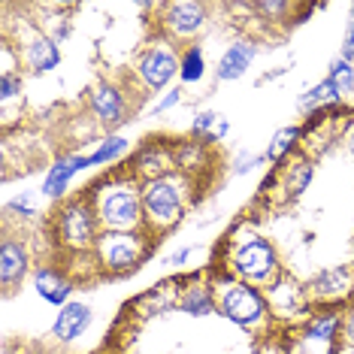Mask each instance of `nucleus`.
<instances>
[{
  "label": "nucleus",
  "instance_id": "1",
  "mask_svg": "<svg viewBox=\"0 0 354 354\" xmlns=\"http://www.w3.org/2000/svg\"><path fill=\"white\" fill-rule=\"evenodd\" d=\"M100 233H103L100 215H97V206H94L91 194H82V197L61 203L58 215H55V236H58L61 248H67L70 254H88V252H94Z\"/></svg>",
  "mask_w": 354,
  "mask_h": 354
},
{
  "label": "nucleus",
  "instance_id": "2",
  "mask_svg": "<svg viewBox=\"0 0 354 354\" xmlns=\"http://www.w3.org/2000/svg\"><path fill=\"white\" fill-rule=\"evenodd\" d=\"M140 194H142V227L151 236H160V233L173 230L182 221V215H185V182L182 179L167 176V179L146 182L140 188Z\"/></svg>",
  "mask_w": 354,
  "mask_h": 354
},
{
  "label": "nucleus",
  "instance_id": "3",
  "mask_svg": "<svg viewBox=\"0 0 354 354\" xmlns=\"http://www.w3.org/2000/svg\"><path fill=\"white\" fill-rule=\"evenodd\" d=\"M94 197L103 230H140L142 227V194L133 182H115L106 188V182L97 188H88Z\"/></svg>",
  "mask_w": 354,
  "mask_h": 354
},
{
  "label": "nucleus",
  "instance_id": "4",
  "mask_svg": "<svg viewBox=\"0 0 354 354\" xmlns=\"http://www.w3.org/2000/svg\"><path fill=\"white\" fill-rule=\"evenodd\" d=\"M149 236L146 227L140 230H103L94 245L97 263L112 276H127L149 257Z\"/></svg>",
  "mask_w": 354,
  "mask_h": 354
},
{
  "label": "nucleus",
  "instance_id": "5",
  "mask_svg": "<svg viewBox=\"0 0 354 354\" xmlns=\"http://www.w3.org/2000/svg\"><path fill=\"white\" fill-rule=\"evenodd\" d=\"M230 270L248 285H272L279 279V257L270 239H248L230 257Z\"/></svg>",
  "mask_w": 354,
  "mask_h": 354
},
{
  "label": "nucleus",
  "instance_id": "6",
  "mask_svg": "<svg viewBox=\"0 0 354 354\" xmlns=\"http://www.w3.org/2000/svg\"><path fill=\"white\" fill-rule=\"evenodd\" d=\"M218 309L224 318H230L233 324H243V327H252L257 324L263 315L270 312L267 300H263V294L252 288L248 281H233L227 291L221 294L218 300Z\"/></svg>",
  "mask_w": 354,
  "mask_h": 354
},
{
  "label": "nucleus",
  "instance_id": "7",
  "mask_svg": "<svg viewBox=\"0 0 354 354\" xmlns=\"http://www.w3.org/2000/svg\"><path fill=\"white\" fill-rule=\"evenodd\" d=\"M173 173H176V155H173V146H167V140H151L136 151L131 176L142 179V185L155 179H167Z\"/></svg>",
  "mask_w": 354,
  "mask_h": 354
},
{
  "label": "nucleus",
  "instance_id": "8",
  "mask_svg": "<svg viewBox=\"0 0 354 354\" xmlns=\"http://www.w3.org/2000/svg\"><path fill=\"white\" fill-rule=\"evenodd\" d=\"M354 291V270L348 267H336V270H324L309 281L306 294L315 303H342L345 297Z\"/></svg>",
  "mask_w": 354,
  "mask_h": 354
},
{
  "label": "nucleus",
  "instance_id": "9",
  "mask_svg": "<svg viewBox=\"0 0 354 354\" xmlns=\"http://www.w3.org/2000/svg\"><path fill=\"white\" fill-rule=\"evenodd\" d=\"M179 58L173 49H149L136 61V73L149 88H164L173 76H179Z\"/></svg>",
  "mask_w": 354,
  "mask_h": 354
},
{
  "label": "nucleus",
  "instance_id": "10",
  "mask_svg": "<svg viewBox=\"0 0 354 354\" xmlns=\"http://www.w3.org/2000/svg\"><path fill=\"white\" fill-rule=\"evenodd\" d=\"M203 21H206V6L197 3V0H179V3L164 6V28L179 39L194 37L203 28Z\"/></svg>",
  "mask_w": 354,
  "mask_h": 354
},
{
  "label": "nucleus",
  "instance_id": "11",
  "mask_svg": "<svg viewBox=\"0 0 354 354\" xmlns=\"http://www.w3.org/2000/svg\"><path fill=\"white\" fill-rule=\"evenodd\" d=\"M91 109L97 112V118L103 124L115 127L127 122V106H124V94L115 85H97L91 91Z\"/></svg>",
  "mask_w": 354,
  "mask_h": 354
},
{
  "label": "nucleus",
  "instance_id": "12",
  "mask_svg": "<svg viewBox=\"0 0 354 354\" xmlns=\"http://www.w3.org/2000/svg\"><path fill=\"white\" fill-rule=\"evenodd\" d=\"M254 55H257V46L248 43V39H239V43H233L230 49L221 55L218 67H215V79H218V82H233V79L245 76V70L252 67Z\"/></svg>",
  "mask_w": 354,
  "mask_h": 354
},
{
  "label": "nucleus",
  "instance_id": "13",
  "mask_svg": "<svg viewBox=\"0 0 354 354\" xmlns=\"http://www.w3.org/2000/svg\"><path fill=\"white\" fill-rule=\"evenodd\" d=\"M28 263H30L28 248L15 243V239H3V245H0V281H3L6 291H12V285H19L25 279Z\"/></svg>",
  "mask_w": 354,
  "mask_h": 354
},
{
  "label": "nucleus",
  "instance_id": "14",
  "mask_svg": "<svg viewBox=\"0 0 354 354\" xmlns=\"http://www.w3.org/2000/svg\"><path fill=\"white\" fill-rule=\"evenodd\" d=\"M91 315H94V312L88 309L85 303H73V300H70L67 306H61L58 318H55V336H58L61 342L79 339V336L88 330V324H91Z\"/></svg>",
  "mask_w": 354,
  "mask_h": 354
},
{
  "label": "nucleus",
  "instance_id": "15",
  "mask_svg": "<svg viewBox=\"0 0 354 354\" xmlns=\"http://www.w3.org/2000/svg\"><path fill=\"white\" fill-rule=\"evenodd\" d=\"M34 288L46 303L52 306H67L70 303V291H73V281L55 267H39L34 272Z\"/></svg>",
  "mask_w": 354,
  "mask_h": 354
},
{
  "label": "nucleus",
  "instance_id": "16",
  "mask_svg": "<svg viewBox=\"0 0 354 354\" xmlns=\"http://www.w3.org/2000/svg\"><path fill=\"white\" fill-rule=\"evenodd\" d=\"M85 167H91V160H88L85 155H67V158L55 160V167L49 170V176H46V182H43V194L46 197H61L64 191L70 188L73 176L79 170H85Z\"/></svg>",
  "mask_w": 354,
  "mask_h": 354
},
{
  "label": "nucleus",
  "instance_id": "17",
  "mask_svg": "<svg viewBox=\"0 0 354 354\" xmlns=\"http://www.w3.org/2000/svg\"><path fill=\"white\" fill-rule=\"evenodd\" d=\"M173 155H176V170L179 173H197L209 167V146L206 140H197V136L173 142Z\"/></svg>",
  "mask_w": 354,
  "mask_h": 354
},
{
  "label": "nucleus",
  "instance_id": "18",
  "mask_svg": "<svg viewBox=\"0 0 354 354\" xmlns=\"http://www.w3.org/2000/svg\"><path fill=\"white\" fill-rule=\"evenodd\" d=\"M276 179H281V191H285V200H297L303 194L306 188H309L312 182V160L309 158H300L294 167H279Z\"/></svg>",
  "mask_w": 354,
  "mask_h": 354
},
{
  "label": "nucleus",
  "instance_id": "19",
  "mask_svg": "<svg viewBox=\"0 0 354 354\" xmlns=\"http://www.w3.org/2000/svg\"><path fill=\"white\" fill-rule=\"evenodd\" d=\"M25 61L34 73H49V70H55L61 64V52H58V46H55V39L39 37L25 49Z\"/></svg>",
  "mask_w": 354,
  "mask_h": 354
},
{
  "label": "nucleus",
  "instance_id": "20",
  "mask_svg": "<svg viewBox=\"0 0 354 354\" xmlns=\"http://www.w3.org/2000/svg\"><path fill=\"white\" fill-rule=\"evenodd\" d=\"M339 85L333 82V79H324V82H318L315 88H309V91L300 97V109L309 112V115H315L321 109H330V106H339Z\"/></svg>",
  "mask_w": 354,
  "mask_h": 354
},
{
  "label": "nucleus",
  "instance_id": "21",
  "mask_svg": "<svg viewBox=\"0 0 354 354\" xmlns=\"http://www.w3.org/2000/svg\"><path fill=\"white\" fill-rule=\"evenodd\" d=\"M191 136H197V140H206V142H221L224 136H227V118L221 115V112H200L194 118V124H191Z\"/></svg>",
  "mask_w": 354,
  "mask_h": 354
},
{
  "label": "nucleus",
  "instance_id": "22",
  "mask_svg": "<svg viewBox=\"0 0 354 354\" xmlns=\"http://www.w3.org/2000/svg\"><path fill=\"white\" fill-rule=\"evenodd\" d=\"M179 309L188 312V315H194V318H203L215 309V297L203 285H188L179 297Z\"/></svg>",
  "mask_w": 354,
  "mask_h": 354
},
{
  "label": "nucleus",
  "instance_id": "23",
  "mask_svg": "<svg viewBox=\"0 0 354 354\" xmlns=\"http://www.w3.org/2000/svg\"><path fill=\"white\" fill-rule=\"evenodd\" d=\"M300 140H303V127H297V124H291V127H281V131L272 136V142L267 146V160H276V164H281V160L288 158V151H294L297 146H300Z\"/></svg>",
  "mask_w": 354,
  "mask_h": 354
},
{
  "label": "nucleus",
  "instance_id": "24",
  "mask_svg": "<svg viewBox=\"0 0 354 354\" xmlns=\"http://www.w3.org/2000/svg\"><path fill=\"white\" fill-rule=\"evenodd\" d=\"M206 76V61H203V49L200 46H188L182 55V64H179V79L185 85H194Z\"/></svg>",
  "mask_w": 354,
  "mask_h": 354
},
{
  "label": "nucleus",
  "instance_id": "25",
  "mask_svg": "<svg viewBox=\"0 0 354 354\" xmlns=\"http://www.w3.org/2000/svg\"><path fill=\"white\" fill-rule=\"evenodd\" d=\"M124 151H127L124 136H109L106 142H100V149L94 151V155H88V160H91V167H100V164H109V160L122 158Z\"/></svg>",
  "mask_w": 354,
  "mask_h": 354
},
{
  "label": "nucleus",
  "instance_id": "26",
  "mask_svg": "<svg viewBox=\"0 0 354 354\" xmlns=\"http://www.w3.org/2000/svg\"><path fill=\"white\" fill-rule=\"evenodd\" d=\"M327 79H333V82L339 85V91H354V67H351V61H345L342 55L339 58H333L330 61V76Z\"/></svg>",
  "mask_w": 354,
  "mask_h": 354
},
{
  "label": "nucleus",
  "instance_id": "27",
  "mask_svg": "<svg viewBox=\"0 0 354 354\" xmlns=\"http://www.w3.org/2000/svg\"><path fill=\"white\" fill-rule=\"evenodd\" d=\"M339 327H342L339 318H336V315H327V318L312 321L309 330H306V336H309V339H324V342H330V339L336 336V330H339Z\"/></svg>",
  "mask_w": 354,
  "mask_h": 354
},
{
  "label": "nucleus",
  "instance_id": "28",
  "mask_svg": "<svg viewBox=\"0 0 354 354\" xmlns=\"http://www.w3.org/2000/svg\"><path fill=\"white\" fill-rule=\"evenodd\" d=\"M21 91V79L12 73V70H3V76H0V97L10 100L15 97V94Z\"/></svg>",
  "mask_w": 354,
  "mask_h": 354
},
{
  "label": "nucleus",
  "instance_id": "29",
  "mask_svg": "<svg viewBox=\"0 0 354 354\" xmlns=\"http://www.w3.org/2000/svg\"><path fill=\"white\" fill-rule=\"evenodd\" d=\"M179 100H182V91H179V88H173V91L167 94V97L160 100L155 109H151V115H164V112H167V109H173V106H176V103H179Z\"/></svg>",
  "mask_w": 354,
  "mask_h": 354
},
{
  "label": "nucleus",
  "instance_id": "30",
  "mask_svg": "<svg viewBox=\"0 0 354 354\" xmlns=\"http://www.w3.org/2000/svg\"><path fill=\"white\" fill-rule=\"evenodd\" d=\"M342 58L345 61H351L354 58V15H351V21H348V30H345V39H342Z\"/></svg>",
  "mask_w": 354,
  "mask_h": 354
},
{
  "label": "nucleus",
  "instance_id": "31",
  "mask_svg": "<svg viewBox=\"0 0 354 354\" xmlns=\"http://www.w3.org/2000/svg\"><path fill=\"white\" fill-rule=\"evenodd\" d=\"M6 209H10V212H21V218H30V215H34V206L28 203V197H15Z\"/></svg>",
  "mask_w": 354,
  "mask_h": 354
},
{
  "label": "nucleus",
  "instance_id": "32",
  "mask_svg": "<svg viewBox=\"0 0 354 354\" xmlns=\"http://www.w3.org/2000/svg\"><path fill=\"white\" fill-rule=\"evenodd\" d=\"M342 339L354 348V312H348V318L342 321Z\"/></svg>",
  "mask_w": 354,
  "mask_h": 354
},
{
  "label": "nucleus",
  "instance_id": "33",
  "mask_svg": "<svg viewBox=\"0 0 354 354\" xmlns=\"http://www.w3.org/2000/svg\"><path fill=\"white\" fill-rule=\"evenodd\" d=\"M188 257H191V245H185V248H179V252H176V254L167 257V263H173V267H179V263H185V261H188Z\"/></svg>",
  "mask_w": 354,
  "mask_h": 354
},
{
  "label": "nucleus",
  "instance_id": "34",
  "mask_svg": "<svg viewBox=\"0 0 354 354\" xmlns=\"http://www.w3.org/2000/svg\"><path fill=\"white\" fill-rule=\"evenodd\" d=\"M342 142H345V149H348V155L354 158V122L348 124V131H345V136H342Z\"/></svg>",
  "mask_w": 354,
  "mask_h": 354
},
{
  "label": "nucleus",
  "instance_id": "35",
  "mask_svg": "<svg viewBox=\"0 0 354 354\" xmlns=\"http://www.w3.org/2000/svg\"><path fill=\"white\" fill-rule=\"evenodd\" d=\"M342 354H354V348H351V345H348V348H345V351H342Z\"/></svg>",
  "mask_w": 354,
  "mask_h": 354
},
{
  "label": "nucleus",
  "instance_id": "36",
  "mask_svg": "<svg viewBox=\"0 0 354 354\" xmlns=\"http://www.w3.org/2000/svg\"><path fill=\"white\" fill-rule=\"evenodd\" d=\"M3 354H10V351H3Z\"/></svg>",
  "mask_w": 354,
  "mask_h": 354
}]
</instances>
